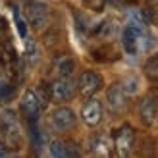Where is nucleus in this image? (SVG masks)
I'll use <instances>...</instances> for the list:
<instances>
[{
	"mask_svg": "<svg viewBox=\"0 0 158 158\" xmlns=\"http://www.w3.org/2000/svg\"><path fill=\"white\" fill-rule=\"evenodd\" d=\"M75 89H77V85L69 77H58L50 85V98L54 102H66L69 98H73Z\"/></svg>",
	"mask_w": 158,
	"mask_h": 158,
	"instance_id": "7ed1b4c3",
	"label": "nucleus"
},
{
	"mask_svg": "<svg viewBox=\"0 0 158 158\" xmlns=\"http://www.w3.org/2000/svg\"><path fill=\"white\" fill-rule=\"evenodd\" d=\"M54 73L58 77H69L75 69V62L72 56H60L56 62H54Z\"/></svg>",
	"mask_w": 158,
	"mask_h": 158,
	"instance_id": "ddd939ff",
	"label": "nucleus"
},
{
	"mask_svg": "<svg viewBox=\"0 0 158 158\" xmlns=\"http://www.w3.org/2000/svg\"><path fill=\"white\" fill-rule=\"evenodd\" d=\"M0 131L8 135V139H19V125L18 120H15V114L14 112H2L0 114Z\"/></svg>",
	"mask_w": 158,
	"mask_h": 158,
	"instance_id": "9b49d317",
	"label": "nucleus"
},
{
	"mask_svg": "<svg viewBox=\"0 0 158 158\" xmlns=\"http://www.w3.org/2000/svg\"><path fill=\"white\" fill-rule=\"evenodd\" d=\"M100 85H102V77L97 72H83L81 75H79L77 89H79V93H81L85 98H89L100 89Z\"/></svg>",
	"mask_w": 158,
	"mask_h": 158,
	"instance_id": "0eeeda50",
	"label": "nucleus"
},
{
	"mask_svg": "<svg viewBox=\"0 0 158 158\" xmlns=\"http://www.w3.org/2000/svg\"><path fill=\"white\" fill-rule=\"evenodd\" d=\"M50 156H68V148H66V145L62 143V141H58V139H54V141H50Z\"/></svg>",
	"mask_w": 158,
	"mask_h": 158,
	"instance_id": "2eb2a0df",
	"label": "nucleus"
},
{
	"mask_svg": "<svg viewBox=\"0 0 158 158\" xmlns=\"http://www.w3.org/2000/svg\"><path fill=\"white\" fill-rule=\"evenodd\" d=\"M50 125L56 131H68L75 125V112L68 106H58L50 114Z\"/></svg>",
	"mask_w": 158,
	"mask_h": 158,
	"instance_id": "423d86ee",
	"label": "nucleus"
},
{
	"mask_svg": "<svg viewBox=\"0 0 158 158\" xmlns=\"http://www.w3.org/2000/svg\"><path fill=\"white\" fill-rule=\"evenodd\" d=\"M4 154H8V151H6V145H4V141H0V156H4Z\"/></svg>",
	"mask_w": 158,
	"mask_h": 158,
	"instance_id": "6ab92c4d",
	"label": "nucleus"
},
{
	"mask_svg": "<svg viewBox=\"0 0 158 158\" xmlns=\"http://www.w3.org/2000/svg\"><path fill=\"white\" fill-rule=\"evenodd\" d=\"M25 15H27V21L31 23V27L37 31H43L48 25V8H46L44 2H39V0L29 2L25 8Z\"/></svg>",
	"mask_w": 158,
	"mask_h": 158,
	"instance_id": "f257e3e1",
	"label": "nucleus"
},
{
	"mask_svg": "<svg viewBox=\"0 0 158 158\" xmlns=\"http://www.w3.org/2000/svg\"><path fill=\"white\" fill-rule=\"evenodd\" d=\"M156 116H158V93H148L147 97L141 100L139 104V118H141V123L151 127V125L156 122Z\"/></svg>",
	"mask_w": 158,
	"mask_h": 158,
	"instance_id": "f03ea898",
	"label": "nucleus"
},
{
	"mask_svg": "<svg viewBox=\"0 0 158 158\" xmlns=\"http://www.w3.org/2000/svg\"><path fill=\"white\" fill-rule=\"evenodd\" d=\"M91 152L97 156H110L112 154V143L106 135H94L91 139Z\"/></svg>",
	"mask_w": 158,
	"mask_h": 158,
	"instance_id": "f8f14e48",
	"label": "nucleus"
},
{
	"mask_svg": "<svg viewBox=\"0 0 158 158\" xmlns=\"http://www.w3.org/2000/svg\"><path fill=\"white\" fill-rule=\"evenodd\" d=\"M141 39H143V33H141L139 27H133V25H127L122 33V44L127 54L135 56V54L141 50Z\"/></svg>",
	"mask_w": 158,
	"mask_h": 158,
	"instance_id": "1a4fd4ad",
	"label": "nucleus"
},
{
	"mask_svg": "<svg viewBox=\"0 0 158 158\" xmlns=\"http://www.w3.org/2000/svg\"><path fill=\"white\" fill-rule=\"evenodd\" d=\"M145 73L151 77V79H158V54H156V56H152L145 64Z\"/></svg>",
	"mask_w": 158,
	"mask_h": 158,
	"instance_id": "dca6fc26",
	"label": "nucleus"
},
{
	"mask_svg": "<svg viewBox=\"0 0 158 158\" xmlns=\"http://www.w3.org/2000/svg\"><path fill=\"white\" fill-rule=\"evenodd\" d=\"M122 89H123V93L127 94V97H133V94L139 91V81L135 77H125L122 81Z\"/></svg>",
	"mask_w": 158,
	"mask_h": 158,
	"instance_id": "4468645a",
	"label": "nucleus"
},
{
	"mask_svg": "<svg viewBox=\"0 0 158 158\" xmlns=\"http://www.w3.org/2000/svg\"><path fill=\"white\" fill-rule=\"evenodd\" d=\"M25 56H27V60H29V64H37V60H39V50H37V46H35L33 41H27Z\"/></svg>",
	"mask_w": 158,
	"mask_h": 158,
	"instance_id": "f3484780",
	"label": "nucleus"
},
{
	"mask_svg": "<svg viewBox=\"0 0 158 158\" xmlns=\"http://www.w3.org/2000/svg\"><path fill=\"white\" fill-rule=\"evenodd\" d=\"M41 110H43V100L37 94V91H33V89L25 91V94H23V98H21L23 116H25L29 122H37L39 116H41Z\"/></svg>",
	"mask_w": 158,
	"mask_h": 158,
	"instance_id": "20e7f679",
	"label": "nucleus"
},
{
	"mask_svg": "<svg viewBox=\"0 0 158 158\" xmlns=\"http://www.w3.org/2000/svg\"><path fill=\"white\" fill-rule=\"evenodd\" d=\"M133 143H135V133H133L131 125H122L114 135V147L120 156H129L133 151Z\"/></svg>",
	"mask_w": 158,
	"mask_h": 158,
	"instance_id": "39448f33",
	"label": "nucleus"
},
{
	"mask_svg": "<svg viewBox=\"0 0 158 158\" xmlns=\"http://www.w3.org/2000/svg\"><path fill=\"white\" fill-rule=\"evenodd\" d=\"M81 118L89 127H97V125L102 122V104L98 100L89 97V100H87L83 104V108H81Z\"/></svg>",
	"mask_w": 158,
	"mask_h": 158,
	"instance_id": "9d476101",
	"label": "nucleus"
},
{
	"mask_svg": "<svg viewBox=\"0 0 158 158\" xmlns=\"http://www.w3.org/2000/svg\"><path fill=\"white\" fill-rule=\"evenodd\" d=\"M106 104L112 112H122L127 106V94L123 93L122 83H114L106 91Z\"/></svg>",
	"mask_w": 158,
	"mask_h": 158,
	"instance_id": "6e6552de",
	"label": "nucleus"
},
{
	"mask_svg": "<svg viewBox=\"0 0 158 158\" xmlns=\"http://www.w3.org/2000/svg\"><path fill=\"white\" fill-rule=\"evenodd\" d=\"M14 15H15V21H18V29H19V35H21V37H25V35H27V27H25V21H23V19L19 18V12H18V10L14 12Z\"/></svg>",
	"mask_w": 158,
	"mask_h": 158,
	"instance_id": "a211bd4d",
	"label": "nucleus"
}]
</instances>
